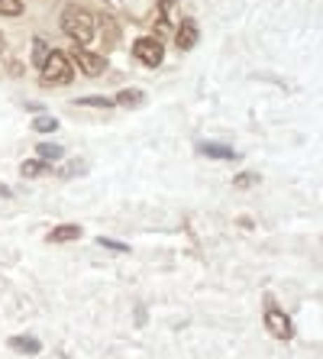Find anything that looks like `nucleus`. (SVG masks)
<instances>
[{"label": "nucleus", "mask_w": 323, "mask_h": 359, "mask_svg": "<svg viewBox=\"0 0 323 359\" xmlns=\"http://www.w3.org/2000/svg\"><path fill=\"white\" fill-rule=\"evenodd\" d=\"M266 330L272 337H278V340H291V337H294L291 318L284 314L282 308H275V304H268V308H266Z\"/></svg>", "instance_id": "4"}, {"label": "nucleus", "mask_w": 323, "mask_h": 359, "mask_svg": "<svg viewBox=\"0 0 323 359\" xmlns=\"http://www.w3.org/2000/svg\"><path fill=\"white\" fill-rule=\"evenodd\" d=\"M42 81L46 84H68L71 78H75V68H71V62L62 55V52H49V59L42 62Z\"/></svg>", "instance_id": "2"}, {"label": "nucleus", "mask_w": 323, "mask_h": 359, "mask_svg": "<svg viewBox=\"0 0 323 359\" xmlns=\"http://www.w3.org/2000/svg\"><path fill=\"white\" fill-rule=\"evenodd\" d=\"M142 100H146V94L139 88H126V91L116 94L114 104H120V107H142Z\"/></svg>", "instance_id": "11"}, {"label": "nucleus", "mask_w": 323, "mask_h": 359, "mask_svg": "<svg viewBox=\"0 0 323 359\" xmlns=\"http://www.w3.org/2000/svg\"><path fill=\"white\" fill-rule=\"evenodd\" d=\"M78 107H100V110H110L114 100L110 97H78Z\"/></svg>", "instance_id": "16"}, {"label": "nucleus", "mask_w": 323, "mask_h": 359, "mask_svg": "<svg viewBox=\"0 0 323 359\" xmlns=\"http://www.w3.org/2000/svg\"><path fill=\"white\" fill-rule=\"evenodd\" d=\"M198 39H200L198 23H194V20H181L178 33H174V42H178V49H181V52L194 49V46H198Z\"/></svg>", "instance_id": "6"}, {"label": "nucleus", "mask_w": 323, "mask_h": 359, "mask_svg": "<svg viewBox=\"0 0 323 359\" xmlns=\"http://www.w3.org/2000/svg\"><path fill=\"white\" fill-rule=\"evenodd\" d=\"M23 13V0H0V17H20Z\"/></svg>", "instance_id": "15"}, {"label": "nucleus", "mask_w": 323, "mask_h": 359, "mask_svg": "<svg viewBox=\"0 0 323 359\" xmlns=\"http://www.w3.org/2000/svg\"><path fill=\"white\" fill-rule=\"evenodd\" d=\"M100 246H107V250H116V252H126V246L123 243H116V240H107V236H100Z\"/></svg>", "instance_id": "19"}, {"label": "nucleus", "mask_w": 323, "mask_h": 359, "mask_svg": "<svg viewBox=\"0 0 323 359\" xmlns=\"http://www.w3.org/2000/svg\"><path fill=\"white\" fill-rule=\"evenodd\" d=\"M198 152L200 156H207V159H224V162L240 159V152L233 149V146H224V142H200Z\"/></svg>", "instance_id": "7"}, {"label": "nucleus", "mask_w": 323, "mask_h": 359, "mask_svg": "<svg viewBox=\"0 0 323 359\" xmlns=\"http://www.w3.org/2000/svg\"><path fill=\"white\" fill-rule=\"evenodd\" d=\"M71 240H81V226L78 224H62L49 233V243H71Z\"/></svg>", "instance_id": "8"}, {"label": "nucleus", "mask_w": 323, "mask_h": 359, "mask_svg": "<svg viewBox=\"0 0 323 359\" xmlns=\"http://www.w3.org/2000/svg\"><path fill=\"white\" fill-rule=\"evenodd\" d=\"M33 130H39V133H55V130H58V120L49 117V114H39V117L33 120Z\"/></svg>", "instance_id": "12"}, {"label": "nucleus", "mask_w": 323, "mask_h": 359, "mask_svg": "<svg viewBox=\"0 0 323 359\" xmlns=\"http://www.w3.org/2000/svg\"><path fill=\"white\" fill-rule=\"evenodd\" d=\"M36 156H39V162H46V165H49V162L62 159V156H65V149H62L58 142H39V146H36Z\"/></svg>", "instance_id": "10"}, {"label": "nucleus", "mask_w": 323, "mask_h": 359, "mask_svg": "<svg viewBox=\"0 0 323 359\" xmlns=\"http://www.w3.org/2000/svg\"><path fill=\"white\" fill-rule=\"evenodd\" d=\"M133 55L142 62V65L156 68V65H162V59H165V49H162V42H158V39H152V36H142V39L133 42Z\"/></svg>", "instance_id": "3"}, {"label": "nucleus", "mask_w": 323, "mask_h": 359, "mask_svg": "<svg viewBox=\"0 0 323 359\" xmlns=\"http://www.w3.org/2000/svg\"><path fill=\"white\" fill-rule=\"evenodd\" d=\"M62 29H65L68 39H75L78 46H88V42L94 39V17L88 13L84 7H65V13H62Z\"/></svg>", "instance_id": "1"}, {"label": "nucleus", "mask_w": 323, "mask_h": 359, "mask_svg": "<svg viewBox=\"0 0 323 359\" xmlns=\"http://www.w3.org/2000/svg\"><path fill=\"white\" fill-rule=\"evenodd\" d=\"M49 42H46V39H33V62H36V65H39L42 68V62H46V59H49Z\"/></svg>", "instance_id": "14"}, {"label": "nucleus", "mask_w": 323, "mask_h": 359, "mask_svg": "<svg viewBox=\"0 0 323 359\" xmlns=\"http://www.w3.org/2000/svg\"><path fill=\"white\" fill-rule=\"evenodd\" d=\"M46 162H39V159H29V162H23V165H20V175L23 178H36V175H42V172H46Z\"/></svg>", "instance_id": "13"}, {"label": "nucleus", "mask_w": 323, "mask_h": 359, "mask_svg": "<svg viewBox=\"0 0 323 359\" xmlns=\"http://www.w3.org/2000/svg\"><path fill=\"white\" fill-rule=\"evenodd\" d=\"M236 188H252V184H259V175L256 172H242V175H236Z\"/></svg>", "instance_id": "18"}, {"label": "nucleus", "mask_w": 323, "mask_h": 359, "mask_svg": "<svg viewBox=\"0 0 323 359\" xmlns=\"http://www.w3.org/2000/svg\"><path fill=\"white\" fill-rule=\"evenodd\" d=\"M0 194H4V198H10V194H13V191H10V188H4V184H0Z\"/></svg>", "instance_id": "20"}, {"label": "nucleus", "mask_w": 323, "mask_h": 359, "mask_svg": "<svg viewBox=\"0 0 323 359\" xmlns=\"http://www.w3.org/2000/svg\"><path fill=\"white\" fill-rule=\"evenodd\" d=\"M0 52H4V36H0Z\"/></svg>", "instance_id": "21"}, {"label": "nucleus", "mask_w": 323, "mask_h": 359, "mask_svg": "<svg viewBox=\"0 0 323 359\" xmlns=\"http://www.w3.org/2000/svg\"><path fill=\"white\" fill-rule=\"evenodd\" d=\"M10 350L17 353H26V356H36L42 350V343L36 337H10Z\"/></svg>", "instance_id": "9"}, {"label": "nucleus", "mask_w": 323, "mask_h": 359, "mask_svg": "<svg viewBox=\"0 0 323 359\" xmlns=\"http://www.w3.org/2000/svg\"><path fill=\"white\" fill-rule=\"evenodd\" d=\"M75 62H78V68H81L84 75H91V78H100L104 75V68H107V59H104V55L88 52V49H75Z\"/></svg>", "instance_id": "5"}, {"label": "nucleus", "mask_w": 323, "mask_h": 359, "mask_svg": "<svg viewBox=\"0 0 323 359\" xmlns=\"http://www.w3.org/2000/svg\"><path fill=\"white\" fill-rule=\"evenodd\" d=\"M84 172H88V162L75 159V162H68V165L62 168V172H58V175H62V178H75V175H84Z\"/></svg>", "instance_id": "17"}]
</instances>
